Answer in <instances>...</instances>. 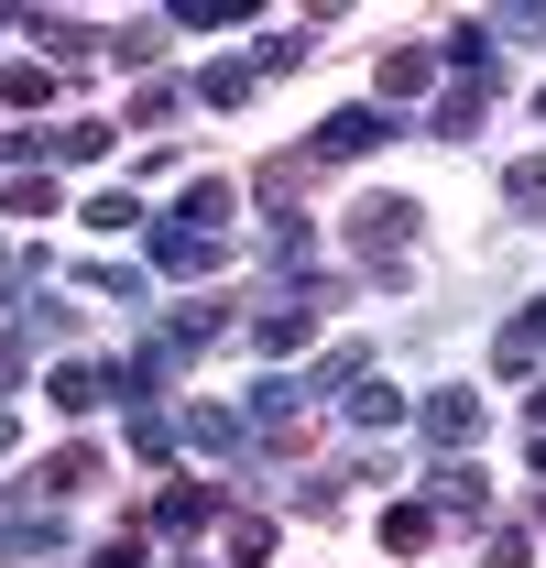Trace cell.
<instances>
[{
  "label": "cell",
  "instance_id": "cell-1",
  "mask_svg": "<svg viewBox=\"0 0 546 568\" xmlns=\"http://www.w3.org/2000/svg\"><path fill=\"white\" fill-rule=\"evenodd\" d=\"M415 197H361V209H350V263H361V274L372 284H405V252H415Z\"/></svg>",
  "mask_w": 546,
  "mask_h": 568
},
{
  "label": "cell",
  "instance_id": "cell-2",
  "mask_svg": "<svg viewBox=\"0 0 546 568\" xmlns=\"http://www.w3.org/2000/svg\"><path fill=\"white\" fill-rule=\"evenodd\" d=\"M383 142H394V110L350 99V110H328V121H317V142H306V164H350V153H383Z\"/></svg>",
  "mask_w": 546,
  "mask_h": 568
},
{
  "label": "cell",
  "instance_id": "cell-3",
  "mask_svg": "<svg viewBox=\"0 0 546 568\" xmlns=\"http://www.w3.org/2000/svg\"><path fill=\"white\" fill-rule=\"evenodd\" d=\"M306 328H317V306H306V295H273L263 317H252V351L284 361V351H306Z\"/></svg>",
  "mask_w": 546,
  "mask_h": 568
},
{
  "label": "cell",
  "instance_id": "cell-4",
  "mask_svg": "<svg viewBox=\"0 0 546 568\" xmlns=\"http://www.w3.org/2000/svg\"><path fill=\"white\" fill-rule=\"evenodd\" d=\"M481 110H492V77H459V88H437V110H426V132L437 142H471Z\"/></svg>",
  "mask_w": 546,
  "mask_h": 568
},
{
  "label": "cell",
  "instance_id": "cell-5",
  "mask_svg": "<svg viewBox=\"0 0 546 568\" xmlns=\"http://www.w3.org/2000/svg\"><path fill=\"white\" fill-rule=\"evenodd\" d=\"M415 426H426V448L448 459V448H471V437H481V394H426V416H415Z\"/></svg>",
  "mask_w": 546,
  "mask_h": 568
},
{
  "label": "cell",
  "instance_id": "cell-6",
  "mask_svg": "<svg viewBox=\"0 0 546 568\" xmlns=\"http://www.w3.org/2000/svg\"><path fill=\"white\" fill-rule=\"evenodd\" d=\"M208 514H219V493H208V481H164V493H153V514H142V525H153V536H198Z\"/></svg>",
  "mask_w": 546,
  "mask_h": 568
},
{
  "label": "cell",
  "instance_id": "cell-7",
  "mask_svg": "<svg viewBox=\"0 0 546 568\" xmlns=\"http://www.w3.org/2000/svg\"><path fill=\"white\" fill-rule=\"evenodd\" d=\"M0 558H67V525H55V514H11V503H0Z\"/></svg>",
  "mask_w": 546,
  "mask_h": 568
},
{
  "label": "cell",
  "instance_id": "cell-8",
  "mask_svg": "<svg viewBox=\"0 0 546 568\" xmlns=\"http://www.w3.org/2000/svg\"><path fill=\"white\" fill-rule=\"evenodd\" d=\"M22 33H44V55H55V67H88V55H110L88 22H67V11H22Z\"/></svg>",
  "mask_w": 546,
  "mask_h": 568
},
{
  "label": "cell",
  "instance_id": "cell-9",
  "mask_svg": "<svg viewBox=\"0 0 546 568\" xmlns=\"http://www.w3.org/2000/svg\"><path fill=\"white\" fill-rule=\"evenodd\" d=\"M153 263H164V274H219V241L186 230V219H164V230H153Z\"/></svg>",
  "mask_w": 546,
  "mask_h": 568
},
{
  "label": "cell",
  "instance_id": "cell-10",
  "mask_svg": "<svg viewBox=\"0 0 546 568\" xmlns=\"http://www.w3.org/2000/svg\"><path fill=\"white\" fill-rule=\"evenodd\" d=\"M88 481H99V448H55L22 493H33V503H67V493H88Z\"/></svg>",
  "mask_w": 546,
  "mask_h": 568
},
{
  "label": "cell",
  "instance_id": "cell-11",
  "mask_svg": "<svg viewBox=\"0 0 546 568\" xmlns=\"http://www.w3.org/2000/svg\"><path fill=\"white\" fill-rule=\"evenodd\" d=\"M186 448H208V459H230L241 437H252V416H230V405H186V426H175Z\"/></svg>",
  "mask_w": 546,
  "mask_h": 568
},
{
  "label": "cell",
  "instance_id": "cell-12",
  "mask_svg": "<svg viewBox=\"0 0 546 568\" xmlns=\"http://www.w3.org/2000/svg\"><path fill=\"white\" fill-rule=\"evenodd\" d=\"M426 503H437L448 525H481V514H492V481H481V470H437V481H426Z\"/></svg>",
  "mask_w": 546,
  "mask_h": 568
},
{
  "label": "cell",
  "instance_id": "cell-13",
  "mask_svg": "<svg viewBox=\"0 0 546 568\" xmlns=\"http://www.w3.org/2000/svg\"><path fill=\"white\" fill-rule=\"evenodd\" d=\"M437 88V44H394L383 55V99H426Z\"/></svg>",
  "mask_w": 546,
  "mask_h": 568
},
{
  "label": "cell",
  "instance_id": "cell-14",
  "mask_svg": "<svg viewBox=\"0 0 546 568\" xmlns=\"http://www.w3.org/2000/svg\"><path fill=\"white\" fill-rule=\"evenodd\" d=\"M383 547H394V558H426V547H437V503H394V514H383Z\"/></svg>",
  "mask_w": 546,
  "mask_h": 568
},
{
  "label": "cell",
  "instance_id": "cell-15",
  "mask_svg": "<svg viewBox=\"0 0 546 568\" xmlns=\"http://www.w3.org/2000/svg\"><path fill=\"white\" fill-rule=\"evenodd\" d=\"M208 339H219V317H208V306H175V317L153 328V351H164V361H198Z\"/></svg>",
  "mask_w": 546,
  "mask_h": 568
},
{
  "label": "cell",
  "instance_id": "cell-16",
  "mask_svg": "<svg viewBox=\"0 0 546 568\" xmlns=\"http://www.w3.org/2000/svg\"><path fill=\"white\" fill-rule=\"evenodd\" d=\"M252 88H263V77H252V55H219V67H198V99H208V110H241Z\"/></svg>",
  "mask_w": 546,
  "mask_h": 568
},
{
  "label": "cell",
  "instance_id": "cell-17",
  "mask_svg": "<svg viewBox=\"0 0 546 568\" xmlns=\"http://www.w3.org/2000/svg\"><path fill=\"white\" fill-rule=\"evenodd\" d=\"M536 351H546V295L514 317V328H503V339H492V361H503V372H536Z\"/></svg>",
  "mask_w": 546,
  "mask_h": 568
},
{
  "label": "cell",
  "instance_id": "cell-18",
  "mask_svg": "<svg viewBox=\"0 0 546 568\" xmlns=\"http://www.w3.org/2000/svg\"><path fill=\"white\" fill-rule=\"evenodd\" d=\"M340 405H350V426H394V416H405V394H394V383H372V372L350 383Z\"/></svg>",
  "mask_w": 546,
  "mask_h": 568
},
{
  "label": "cell",
  "instance_id": "cell-19",
  "mask_svg": "<svg viewBox=\"0 0 546 568\" xmlns=\"http://www.w3.org/2000/svg\"><path fill=\"white\" fill-rule=\"evenodd\" d=\"M437 67L481 77V67H492V22H448V44H437Z\"/></svg>",
  "mask_w": 546,
  "mask_h": 568
},
{
  "label": "cell",
  "instance_id": "cell-20",
  "mask_svg": "<svg viewBox=\"0 0 546 568\" xmlns=\"http://www.w3.org/2000/svg\"><path fill=\"white\" fill-rule=\"evenodd\" d=\"M99 142H110V121H67V132H44V153L55 164H99Z\"/></svg>",
  "mask_w": 546,
  "mask_h": 568
},
{
  "label": "cell",
  "instance_id": "cell-21",
  "mask_svg": "<svg viewBox=\"0 0 546 568\" xmlns=\"http://www.w3.org/2000/svg\"><path fill=\"white\" fill-rule=\"evenodd\" d=\"M186 230H208V241H219V219H230V186H219V175H198V186H186Z\"/></svg>",
  "mask_w": 546,
  "mask_h": 568
},
{
  "label": "cell",
  "instance_id": "cell-22",
  "mask_svg": "<svg viewBox=\"0 0 546 568\" xmlns=\"http://www.w3.org/2000/svg\"><path fill=\"white\" fill-rule=\"evenodd\" d=\"M44 209H55L44 175H0V219H44Z\"/></svg>",
  "mask_w": 546,
  "mask_h": 568
},
{
  "label": "cell",
  "instance_id": "cell-23",
  "mask_svg": "<svg viewBox=\"0 0 546 568\" xmlns=\"http://www.w3.org/2000/svg\"><path fill=\"white\" fill-rule=\"evenodd\" d=\"M284 67H306V33H273V22H263V44H252V77H284Z\"/></svg>",
  "mask_w": 546,
  "mask_h": 568
},
{
  "label": "cell",
  "instance_id": "cell-24",
  "mask_svg": "<svg viewBox=\"0 0 546 568\" xmlns=\"http://www.w3.org/2000/svg\"><path fill=\"white\" fill-rule=\"evenodd\" d=\"M132 459H175V416H164V405L132 416Z\"/></svg>",
  "mask_w": 546,
  "mask_h": 568
},
{
  "label": "cell",
  "instance_id": "cell-25",
  "mask_svg": "<svg viewBox=\"0 0 546 568\" xmlns=\"http://www.w3.org/2000/svg\"><path fill=\"white\" fill-rule=\"evenodd\" d=\"M110 55H121V67H153V55H164V22H121Z\"/></svg>",
  "mask_w": 546,
  "mask_h": 568
},
{
  "label": "cell",
  "instance_id": "cell-26",
  "mask_svg": "<svg viewBox=\"0 0 546 568\" xmlns=\"http://www.w3.org/2000/svg\"><path fill=\"white\" fill-rule=\"evenodd\" d=\"M153 121H175V77H142L132 88V132H153Z\"/></svg>",
  "mask_w": 546,
  "mask_h": 568
},
{
  "label": "cell",
  "instance_id": "cell-27",
  "mask_svg": "<svg viewBox=\"0 0 546 568\" xmlns=\"http://www.w3.org/2000/svg\"><path fill=\"white\" fill-rule=\"evenodd\" d=\"M0 99H11V110H33V99H55V67H0Z\"/></svg>",
  "mask_w": 546,
  "mask_h": 568
},
{
  "label": "cell",
  "instance_id": "cell-28",
  "mask_svg": "<svg viewBox=\"0 0 546 568\" xmlns=\"http://www.w3.org/2000/svg\"><path fill=\"white\" fill-rule=\"evenodd\" d=\"M230 558H241V568L273 558V525H263V514H230Z\"/></svg>",
  "mask_w": 546,
  "mask_h": 568
},
{
  "label": "cell",
  "instance_id": "cell-29",
  "mask_svg": "<svg viewBox=\"0 0 546 568\" xmlns=\"http://www.w3.org/2000/svg\"><path fill=\"white\" fill-rule=\"evenodd\" d=\"M503 197H514L525 219H546V164H514V175H503Z\"/></svg>",
  "mask_w": 546,
  "mask_h": 568
},
{
  "label": "cell",
  "instance_id": "cell-30",
  "mask_svg": "<svg viewBox=\"0 0 546 568\" xmlns=\"http://www.w3.org/2000/svg\"><path fill=\"white\" fill-rule=\"evenodd\" d=\"M492 568H536V536L525 525H492Z\"/></svg>",
  "mask_w": 546,
  "mask_h": 568
},
{
  "label": "cell",
  "instance_id": "cell-31",
  "mask_svg": "<svg viewBox=\"0 0 546 568\" xmlns=\"http://www.w3.org/2000/svg\"><path fill=\"white\" fill-rule=\"evenodd\" d=\"M22 372H33V351H22V339H0V394H22Z\"/></svg>",
  "mask_w": 546,
  "mask_h": 568
},
{
  "label": "cell",
  "instance_id": "cell-32",
  "mask_svg": "<svg viewBox=\"0 0 546 568\" xmlns=\"http://www.w3.org/2000/svg\"><path fill=\"white\" fill-rule=\"evenodd\" d=\"M503 33H525V44H546V0H525V11H503Z\"/></svg>",
  "mask_w": 546,
  "mask_h": 568
},
{
  "label": "cell",
  "instance_id": "cell-33",
  "mask_svg": "<svg viewBox=\"0 0 546 568\" xmlns=\"http://www.w3.org/2000/svg\"><path fill=\"white\" fill-rule=\"evenodd\" d=\"M77 568H142V547H132V536H110L99 558H77Z\"/></svg>",
  "mask_w": 546,
  "mask_h": 568
},
{
  "label": "cell",
  "instance_id": "cell-34",
  "mask_svg": "<svg viewBox=\"0 0 546 568\" xmlns=\"http://www.w3.org/2000/svg\"><path fill=\"white\" fill-rule=\"evenodd\" d=\"M525 416H536V426H546V383H536V394H525Z\"/></svg>",
  "mask_w": 546,
  "mask_h": 568
},
{
  "label": "cell",
  "instance_id": "cell-35",
  "mask_svg": "<svg viewBox=\"0 0 546 568\" xmlns=\"http://www.w3.org/2000/svg\"><path fill=\"white\" fill-rule=\"evenodd\" d=\"M0 459H11V405H0Z\"/></svg>",
  "mask_w": 546,
  "mask_h": 568
},
{
  "label": "cell",
  "instance_id": "cell-36",
  "mask_svg": "<svg viewBox=\"0 0 546 568\" xmlns=\"http://www.w3.org/2000/svg\"><path fill=\"white\" fill-rule=\"evenodd\" d=\"M525 459H536V481H546V437H536V448H525Z\"/></svg>",
  "mask_w": 546,
  "mask_h": 568
},
{
  "label": "cell",
  "instance_id": "cell-37",
  "mask_svg": "<svg viewBox=\"0 0 546 568\" xmlns=\"http://www.w3.org/2000/svg\"><path fill=\"white\" fill-rule=\"evenodd\" d=\"M536 525H546V493H536Z\"/></svg>",
  "mask_w": 546,
  "mask_h": 568
},
{
  "label": "cell",
  "instance_id": "cell-38",
  "mask_svg": "<svg viewBox=\"0 0 546 568\" xmlns=\"http://www.w3.org/2000/svg\"><path fill=\"white\" fill-rule=\"evenodd\" d=\"M175 568H198V558H175Z\"/></svg>",
  "mask_w": 546,
  "mask_h": 568
},
{
  "label": "cell",
  "instance_id": "cell-39",
  "mask_svg": "<svg viewBox=\"0 0 546 568\" xmlns=\"http://www.w3.org/2000/svg\"><path fill=\"white\" fill-rule=\"evenodd\" d=\"M536 110H546V88H536Z\"/></svg>",
  "mask_w": 546,
  "mask_h": 568
}]
</instances>
